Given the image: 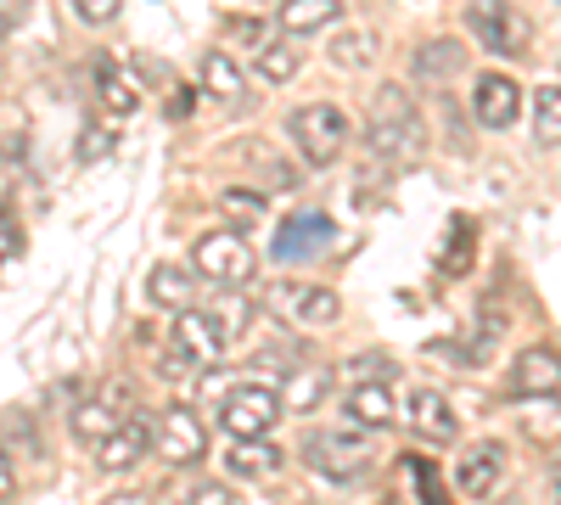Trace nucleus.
I'll use <instances>...</instances> for the list:
<instances>
[{
  "label": "nucleus",
  "mask_w": 561,
  "mask_h": 505,
  "mask_svg": "<svg viewBox=\"0 0 561 505\" xmlns=\"http://www.w3.org/2000/svg\"><path fill=\"white\" fill-rule=\"evenodd\" d=\"M118 416H124V410H118L107 393H102V399H90V404L73 410V438H79V444H102V438L118 427Z\"/></svg>",
  "instance_id": "393cba45"
},
{
  "label": "nucleus",
  "mask_w": 561,
  "mask_h": 505,
  "mask_svg": "<svg viewBox=\"0 0 561 505\" xmlns=\"http://www.w3.org/2000/svg\"><path fill=\"white\" fill-rule=\"evenodd\" d=\"M197 371H203V365H197V359H185V354H180L174 343H169V348L158 354V377H163V382H192Z\"/></svg>",
  "instance_id": "c85d7f7f"
},
{
  "label": "nucleus",
  "mask_w": 561,
  "mask_h": 505,
  "mask_svg": "<svg viewBox=\"0 0 561 505\" xmlns=\"http://www.w3.org/2000/svg\"><path fill=\"white\" fill-rule=\"evenodd\" d=\"M343 416H348L354 427H365V433H382V427H393V416H399L393 388H388L382 377H365V382H354V388H348V399H343Z\"/></svg>",
  "instance_id": "4468645a"
},
{
  "label": "nucleus",
  "mask_w": 561,
  "mask_h": 505,
  "mask_svg": "<svg viewBox=\"0 0 561 505\" xmlns=\"http://www.w3.org/2000/svg\"><path fill=\"white\" fill-rule=\"evenodd\" d=\"M460 68H466V45L460 39H433V45H421V57H415V79L421 84H449Z\"/></svg>",
  "instance_id": "b1692460"
},
{
  "label": "nucleus",
  "mask_w": 561,
  "mask_h": 505,
  "mask_svg": "<svg viewBox=\"0 0 561 505\" xmlns=\"http://www.w3.org/2000/svg\"><path fill=\"white\" fill-rule=\"evenodd\" d=\"M534 141L539 147H561V84H539V96H534Z\"/></svg>",
  "instance_id": "a878e982"
},
{
  "label": "nucleus",
  "mask_w": 561,
  "mask_h": 505,
  "mask_svg": "<svg viewBox=\"0 0 561 505\" xmlns=\"http://www.w3.org/2000/svg\"><path fill=\"white\" fill-rule=\"evenodd\" d=\"M505 467H511L505 444H494V438H478V444H466L460 467H455V483H460V494H472V500H489V494H494V489L505 483Z\"/></svg>",
  "instance_id": "f8f14e48"
},
{
  "label": "nucleus",
  "mask_w": 561,
  "mask_h": 505,
  "mask_svg": "<svg viewBox=\"0 0 561 505\" xmlns=\"http://www.w3.org/2000/svg\"><path fill=\"white\" fill-rule=\"evenodd\" d=\"M152 433H158L152 416H140V410H124L118 427L96 444V467H102V472H129V467H140V461L152 455Z\"/></svg>",
  "instance_id": "6e6552de"
},
{
  "label": "nucleus",
  "mask_w": 561,
  "mask_h": 505,
  "mask_svg": "<svg viewBox=\"0 0 561 505\" xmlns=\"http://www.w3.org/2000/svg\"><path fill=\"white\" fill-rule=\"evenodd\" d=\"M102 147H107V135H102V129H84V135H79V158H84V163H90V158H102Z\"/></svg>",
  "instance_id": "e433bc0d"
},
{
  "label": "nucleus",
  "mask_w": 561,
  "mask_h": 505,
  "mask_svg": "<svg viewBox=\"0 0 561 505\" xmlns=\"http://www.w3.org/2000/svg\"><path fill=\"white\" fill-rule=\"evenodd\" d=\"M197 275L185 269V264H158L152 275H147V298L158 303V309H192V298H197Z\"/></svg>",
  "instance_id": "5701e85b"
},
{
  "label": "nucleus",
  "mask_w": 561,
  "mask_h": 505,
  "mask_svg": "<svg viewBox=\"0 0 561 505\" xmlns=\"http://www.w3.org/2000/svg\"><path fill=\"white\" fill-rule=\"evenodd\" d=\"M192 269L208 275V282H219V287H248L259 275V253L242 231H208L192 248Z\"/></svg>",
  "instance_id": "20e7f679"
},
{
  "label": "nucleus",
  "mask_w": 561,
  "mask_h": 505,
  "mask_svg": "<svg viewBox=\"0 0 561 505\" xmlns=\"http://www.w3.org/2000/svg\"><path fill=\"white\" fill-rule=\"evenodd\" d=\"M472 107H478V124L483 129H511V124L523 118V90H517V79H511V73H483Z\"/></svg>",
  "instance_id": "ddd939ff"
},
{
  "label": "nucleus",
  "mask_w": 561,
  "mask_h": 505,
  "mask_svg": "<svg viewBox=\"0 0 561 505\" xmlns=\"http://www.w3.org/2000/svg\"><path fill=\"white\" fill-rule=\"evenodd\" d=\"M325 393H332V377L314 371V365H298V371L280 377V410L287 416H309V410L325 404Z\"/></svg>",
  "instance_id": "6ab92c4d"
},
{
  "label": "nucleus",
  "mask_w": 561,
  "mask_h": 505,
  "mask_svg": "<svg viewBox=\"0 0 561 505\" xmlns=\"http://www.w3.org/2000/svg\"><path fill=\"white\" fill-rule=\"evenodd\" d=\"M102 505H152V500H147V494H107Z\"/></svg>",
  "instance_id": "58836bf2"
},
{
  "label": "nucleus",
  "mask_w": 561,
  "mask_h": 505,
  "mask_svg": "<svg viewBox=\"0 0 561 505\" xmlns=\"http://www.w3.org/2000/svg\"><path fill=\"white\" fill-rule=\"evenodd\" d=\"M325 57H332L337 68H365L370 57H377V34L348 28V34H337V39H332V51H325Z\"/></svg>",
  "instance_id": "bb28decb"
},
{
  "label": "nucleus",
  "mask_w": 561,
  "mask_h": 505,
  "mask_svg": "<svg viewBox=\"0 0 561 505\" xmlns=\"http://www.w3.org/2000/svg\"><path fill=\"white\" fill-rule=\"evenodd\" d=\"M466 264H472V219H449V248H444V269H466Z\"/></svg>",
  "instance_id": "cd10ccee"
},
{
  "label": "nucleus",
  "mask_w": 561,
  "mask_h": 505,
  "mask_svg": "<svg viewBox=\"0 0 561 505\" xmlns=\"http://www.w3.org/2000/svg\"><path fill=\"white\" fill-rule=\"evenodd\" d=\"M169 343H174L185 359H197L203 371H208V365H219V359H225V348H230V337L219 332V320H214V314H203V309H174Z\"/></svg>",
  "instance_id": "1a4fd4ad"
},
{
  "label": "nucleus",
  "mask_w": 561,
  "mask_h": 505,
  "mask_svg": "<svg viewBox=\"0 0 561 505\" xmlns=\"http://www.w3.org/2000/svg\"><path fill=\"white\" fill-rule=\"evenodd\" d=\"M192 102H197V90H192V84H180L174 96H169V118H192V113H197Z\"/></svg>",
  "instance_id": "c9c22d12"
},
{
  "label": "nucleus",
  "mask_w": 561,
  "mask_h": 505,
  "mask_svg": "<svg viewBox=\"0 0 561 505\" xmlns=\"http://www.w3.org/2000/svg\"><path fill=\"white\" fill-rule=\"evenodd\" d=\"M18 494V467H12V455H7V444H0V505H7Z\"/></svg>",
  "instance_id": "f704fd0d"
},
{
  "label": "nucleus",
  "mask_w": 561,
  "mask_h": 505,
  "mask_svg": "<svg viewBox=\"0 0 561 505\" xmlns=\"http://www.w3.org/2000/svg\"><path fill=\"white\" fill-rule=\"evenodd\" d=\"M225 467L237 478H275L280 467H287V455H280V444H270V438H230Z\"/></svg>",
  "instance_id": "aec40b11"
},
{
  "label": "nucleus",
  "mask_w": 561,
  "mask_h": 505,
  "mask_svg": "<svg viewBox=\"0 0 561 505\" xmlns=\"http://www.w3.org/2000/svg\"><path fill=\"white\" fill-rule=\"evenodd\" d=\"M505 393L511 399H556L561 393V354L556 348H523L511 359Z\"/></svg>",
  "instance_id": "9d476101"
},
{
  "label": "nucleus",
  "mask_w": 561,
  "mask_h": 505,
  "mask_svg": "<svg viewBox=\"0 0 561 505\" xmlns=\"http://www.w3.org/2000/svg\"><path fill=\"white\" fill-rule=\"evenodd\" d=\"M337 242V225L325 219V214H293V219H280V231H275V259L280 264H298V259H314Z\"/></svg>",
  "instance_id": "9b49d317"
},
{
  "label": "nucleus",
  "mask_w": 561,
  "mask_h": 505,
  "mask_svg": "<svg viewBox=\"0 0 561 505\" xmlns=\"http://www.w3.org/2000/svg\"><path fill=\"white\" fill-rule=\"evenodd\" d=\"M180 505H237V494H230L225 483H197V489L185 494Z\"/></svg>",
  "instance_id": "2f4dec72"
},
{
  "label": "nucleus",
  "mask_w": 561,
  "mask_h": 505,
  "mask_svg": "<svg viewBox=\"0 0 561 505\" xmlns=\"http://www.w3.org/2000/svg\"><path fill=\"white\" fill-rule=\"evenodd\" d=\"M203 90L214 102H225V107H248V73H242V62L230 57V51H208L203 57Z\"/></svg>",
  "instance_id": "f3484780"
},
{
  "label": "nucleus",
  "mask_w": 561,
  "mask_h": 505,
  "mask_svg": "<svg viewBox=\"0 0 561 505\" xmlns=\"http://www.w3.org/2000/svg\"><path fill=\"white\" fill-rule=\"evenodd\" d=\"M96 102H102L113 118H129V113L140 107V84H135V73H129L124 62L96 57Z\"/></svg>",
  "instance_id": "a211bd4d"
},
{
  "label": "nucleus",
  "mask_w": 561,
  "mask_h": 505,
  "mask_svg": "<svg viewBox=\"0 0 561 505\" xmlns=\"http://www.w3.org/2000/svg\"><path fill=\"white\" fill-rule=\"evenodd\" d=\"M304 455L325 483H354L370 472V444L359 427H320V433H309Z\"/></svg>",
  "instance_id": "7ed1b4c3"
},
{
  "label": "nucleus",
  "mask_w": 561,
  "mask_h": 505,
  "mask_svg": "<svg viewBox=\"0 0 561 505\" xmlns=\"http://www.w3.org/2000/svg\"><path fill=\"white\" fill-rule=\"evenodd\" d=\"M152 449L163 455V467H197L203 455H208V427H203V416H197V410H185V404H169L163 416H158Z\"/></svg>",
  "instance_id": "0eeeda50"
},
{
  "label": "nucleus",
  "mask_w": 561,
  "mask_h": 505,
  "mask_svg": "<svg viewBox=\"0 0 561 505\" xmlns=\"http://www.w3.org/2000/svg\"><path fill=\"white\" fill-rule=\"evenodd\" d=\"M298 68H304V57H298V45H293L287 34H270L264 45H253V79H264V84H293Z\"/></svg>",
  "instance_id": "412c9836"
},
{
  "label": "nucleus",
  "mask_w": 561,
  "mask_h": 505,
  "mask_svg": "<svg viewBox=\"0 0 561 505\" xmlns=\"http://www.w3.org/2000/svg\"><path fill=\"white\" fill-rule=\"evenodd\" d=\"M18 248H23V231H18V219H12L7 208H0V264H7Z\"/></svg>",
  "instance_id": "72a5a7b5"
},
{
  "label": "nucleus",
  "mask_w": 561,
  "mask_h": 505,
  "mask_svg": "<svg viewBox=\"0 0 561 505\" xmlns=\"http://www.w3.org/2000/svg\"><path fill=\"white\" fill-rule=\"evenodd\" d=\"M68 7L84 18V23H113L124 12V0H68Z\"/></svg>",
  "instance_id": "c756f323"
},
{
  "label": "nucleus",
  "mask_w": 561,
  "mask_h": 505,
  "mask_svg": "<svg viewBox=\"0 0 561 505\" xmlns=\"http://www.w3.org/2000/svg\"><path fill=\"white\" fill-rule=\"evenodd\" d=\"M404 416H410V427L427 438V444H455V433H460L455 404H449L444 393H433V388H415L410 404H404Z\"/></svg>",
  "instance_id": "2eb2a0df"
},
{
  "label": "nucleus",
  "mask_w": 561,
  "mask_h": 505,
  "mask_svg": "<svg viewBox=\"0 0 561 505\" xmlns=\"http://www.w3.org/2000/svg\"><path fill=\"white\" fill-rule=\"evenodd\" d=\"M219 203H225V208H230V214H237V219H242V225H248V219H259V214H264V203H259V197H253V192H225V197H219Z\"/></svg>",
  "instance_id": "473e14b6"
},
{
  "label": "nucleus",
  "mask_w": 561,
  "mask_h": 505,
  "mask_svg": "<svg viewBox=\"0 0 561 505\" xmlns=\"http://www.w3.org/2000/svg\"><path fill=\"white\" fill-rule=\"evenodd\" d=\"M275 28L270 23H259V18H230V39H242V45H264Z\"/></svg>",
  "instance_id": "7c9ffc66"
},
{
  "label": "nucleus",
  "mask_w": 561,
  "mask_h": 505,
  "mask_svg": "<svg viewBox=\"0 0 561 505\" xmlns=\"http://www.w3.org/2000/svg\"><path fill=\"white\" fill-rule=\"evenodd\" d=\"M287 135H293V147L304 152V163L325 169V163H337V158H343L354 124H348V113H343L337 102H304V107H293Z\"/></svg>",
  "instance_id": "f03ea898"
},
{
  "label": "nucleus",
  "mask_w": 561,
  "mask_h": 505,
  "mask_svg": "<svg viewBox=\"0 0 561 505\" xmlns=\"http://www.w3.org/2000/svg\"><path fill=\"white\" fill-rule=\"evenodd\" d=\"M287 309H293V320L304 332H314V326H332V320L343 314V298L332 287H287Z\"/></svg>",
  "instance_id": "4be33fe9"
},
{
  "label": "nucleus",
  "mask_w": 561,
  "mask_h": 505,
  "mask_svg": "<svg viewBox=\"0 0 561 505\" xmlns=\"http://www.w3.org/2000/svg\"><path fill=\"white\" fill-rule=\"evenodd\" d=\"M466 28H472L494 57H523L528 51V18L511 0H472L466 7Z\"/></svg>",
  "instance_id": "423d86ee"
},
{
  "label": "nucleus",
  "mask_w": 561,
  "mask_h": 505,
  "mask_svg": "<svg viewBox=\"0 0 561 505\" xmlns=\"http://www.w3.org/2000/svg\"><path fill=\"white\" fill-rule=\"evenodd\" d=\"M545 489H550V500L561 505V455H556V461L545 467Z\"/></svg>",
  "instance_id": "4c0bfd02"
},
{
  "label": "nucleus",
  "mask_w": 561,
  "mask_h": 505,
  "mask_svg": "<svg viewBox=\"0 0 561 505\" xmlns=\"http://www.w3.org/2000/svg\"><path fill=\"white\" fill-rule=\"evenodd\" d=\"M280 393L275 388H259V382H242V388H230L219 399V427L230 438H270L280 427Z\"/></svg>",
  "instance_id": "39448f33"
},
{
  "label": "nucleus",
  "mask_w": 561,
  "mask_h": 505,
  "mask_svg": "<svg viewBox=\"0 0 561 505\" xmlns=\"http://www.w3.org/2000/svg\"><path fill=\"white\" fill-rule=\"evenodd\" d=\"M337 18H343V0H280L275 28L287 34V39H309L320 28H332Z\"/></svg>",
  "instance_id": "dca6fc26"
},
{
  "label": "nucleus",
  "mask_w": 561,
  "mask_h": 505,
  "mask_svg": "<svg viewBox=\"0 0 561 505\" xmlns=\"http://www.w3.org/2000/svg\"><path fill=\"white\" fill-rule=\"evenodd\" d=\"M365 147L399 163V158H415L427 147V124H421V107L410 102L404 84H382L377 102H370V118H365Z\"/></svg>",
  "instance_id": "f257e3e1"
}]
</instances>
